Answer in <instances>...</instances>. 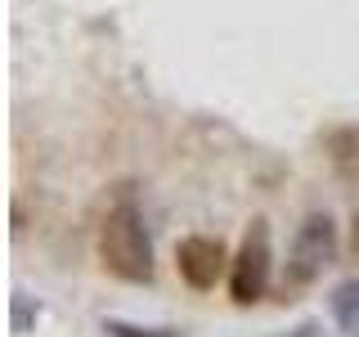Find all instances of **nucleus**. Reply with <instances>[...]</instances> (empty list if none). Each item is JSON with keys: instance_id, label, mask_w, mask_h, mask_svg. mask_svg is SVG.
I'll return each instance as SVG.
<instances>
[{"instance_id": "7", "label": "nucleus", "mask_w": 359, "mask_h": 337, "mask_svg": "<svg viewBox=\"0 0 359 337\" xmlns=\"http://www.w3.org/2000/svg\"><path fill=\"white\" fill-rule=\"evenodd\" d=\"M14 333H27V297L14 292Z\"/></svg>"}, {"instance_id": "6", "label": "nucleus", "mask_w": 359, "mask_h": 337, "mask_svg": "<svg viewBox=\"0 0 359 337\" xmlns=\"http://www.w3.org/2000/svg\"><path fill=\"white\" fill-rule=\"evenodd\" d=\"M332 310L341 324H355V310H359V279H351V284H341L332 292Z\"/></svg>"}, {"instance_id": "2", "label": "nucleus", "mask_w": 359, "mask_h": 337, "mask_svg": "<svg viewBox=\"0 0 359 337\" xmlns=\"http://www.w3.org/2000/svg\"><path fill=\"white\" fill-rule=\"evenodd\" d=\"M337 220L328 211H310L306 220L297 225L287 247V265H283V292H301L310 284H319L323 270L337 261Z\"/></svg>"}, {"instance_id": "1", "label": "nucleus", "mask_w": 359, "mask_h": 337, "mask_svg": "<svg viewBox=\"0 0 359 337\" xmlns=\"http://www.w3.org/2000/svg\"><path fill=\"white\" fill-rule=\"evenodd\" d=\"M95 252H99V265L108 270L112 279L121 284H153V239L144 230V211L135 202L130 185L117 189V198L108 202L104 220H99V234H95Z\"/></svg>"}, {"instance_id": "4", "label": "nucleus", "mask_w": 359, "mask_h": 337, "mask_svg": "<svg viewBox=\"0 0 359 337\" xmlns=\"http://www.w3.org/2000/svg\"><path fill=\"white\" fill-rule=\"evenodd\" d=\"M229 247L216 234H184L175 243V270L194 292H211L220 279H229Z\"/></svg>"}, {"instance_id": "5", "label": "nucleus", "mask_w": 359, "mask_h": 337, "mask_svg": "<svg viewBox=\"0 0 359 337\" xmlns=\"http://www.w3.org/2000/svg\"><path fill=\"white\" fill-rule=\"evenodd\" d=\"M108 337H180V329H149V324H130V319H104Z\"/></svg>"}, {"instance_id": "3", "label": "nucleus", "mask_w": 359, "mask_h": 337, "mask_svg": "<svg viewBox=\"0 0 359 337\" xmlns=\"http://www.w3.org/2000/svg\"><path fill=\"white\" fill-rule=\"evenodd\" d=\"M269 275H274V247H269V220L252 216L243 230V243L229 261V301L233 306H256L269 292Z\"/></svg>"}]
</instances>
